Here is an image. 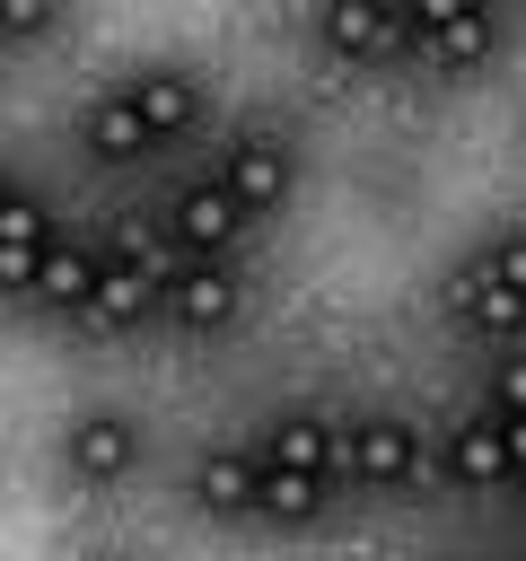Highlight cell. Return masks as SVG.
Masks as SVG:
<instances>
[{"instance_id": "8", "label": "cell", "mask_w": 526, "mask_h": 561, "mask_svg": "<svg viewBox=\"0 0 526 561\" xmlns=\"http://www.w3.org/2000/svg\"><path fill=\"white\" fill-rule=\"evenodd\" d=\"M167 228H175V254H219V263H237V245H245L254 210H245L219 175H184V184H175V202H167Z\"/></svg>"}, {"instance_id": "14", "label": "cell", "mask_w": 526, "mask_h": 561, "mask_svg": "<svg viewBox=\"0 0 526 561\" xmlns=\"http://www.w3.org/2000/svg\"><path fill=\"white\" fill-rule=\"evenodd\" d=\"M149 307H167V263H140L132 245H105V280H96V316L88 324H140Z\"/></svg>"}, {"instance_id": "1", "label": "cell", "mask_w": 526, "mask_h": 561, "mask_svg": "<svg viewBox=\"0 0 526 561\" xmlns=\"http://www.w3.org/2000/svg\"><path fill=\"white\" fill-rule=\"evenodd\" d=\"M342 438H351V491H368V500H403V491H421V473L438 465V447L421 438V421H403V412H351L342 421Z\"/></svg>"}, {"instance_id": "12", "label": "cell", "mask_w": 526, "mask_h": 561, "mask_svg": "<svg viewBox=\"0 0 526 561\" xmlns=\"http://www.w3.org/2000/svg\"><path fill=\"white\" fill-rule=\"evenodd\" d=\"M79 149L96 158V167H132V158H149L158 149V131L140 123V105H132V88H96L88 105H79Z\"/></svg>"}, {"instance_id": "11", "label": "cell", "mask_w": 526, "mask_h": 561, "mask_svg": "<svg viewBox=\"0 0 526 561\" xmlns=\"http://www.w3.org/2000/svg\"><path fill=\"white\" fill-rule=\"evenodd\" d=\"M123 88H132V105H140V123H149L158 140H193V131L210 123V88H202L193 70H175V61H149V70H132Z\"/></svg>"}, {"instance_id": "19", "label": "cell", "mask_w": 526, "mask_h": 561, "mask_svg": "<svg viewBox=\"0 0 526 561\" xmlns=\"http://www.w3.org/2000/svg\"><path fill=\"white\" fill-rule=\"evenodd\" d=\"M482 403H491V412H526V351H500V359H491Z\"/></svg>"}, {"instance_id": "22", "label": "cell", "mask_w": 526, "mask_h": 561, "mask_svg": "<svg viewBox=\"0 0 526 561\" xmlns=\"http://www.w3.org/2000/svg\"><path fill=\"white\" fill-rule=\"evenodd\" d=\"M88 561H140V552H88Z\"/></svg>"}, {"instance_id": "2", "label": "cell", "mask_w": 526, "mask_h": 561, "mask_svg": "<svg viewBox=\"0 0 526 561\" xmlns=\"http://www.w3.org/2000/svg\"><path fill=\"white\" fill-rule=\"evenodd\" d=\"M140 456H149V430H140V412H123V403H79V412L61 421V473H70L79 491H123V482L140 473Z\"/></svg>"}, {"instance_id": "9", "label": "cell", "mask_w": 526, "mask_h": 561, "mask_svg": "<svg viewBox=\"0 0 526 561\" xmlns=\"http://www.w3.org/2000/svg\"><path fill=\"white\" fill-rule=\"evenodd\" d=\"M263 465H289V473H316V482H351V438L324 421V412H307V403H289V412H272L263 421Z\"/></svg>"}, {"instance_id": "23", "label": "cell", "mask_w": 526, "mask_h": 561, "mask_svg": "<svg viewBox=\"0 0 526 561\" xmlns=\"http://www.w3.org/2000/svg\"><path fill=\"white\" fill-rule=\"evenodd\" d=\"M430 561H473V552H430Z\"/></svg>"}, {"instance_id": "16", "label": "cell", "mask_w": 526, "mask_h": 561, "mask_svg": "<svg viewBox=\"0 0 526 561\" xmlns=\"http://www.w3.org/2000/svg\"><path fill=\"white\" fill-rule=\"evenodd\" d=\"M96 280H105V245L61 237L53 263H44V280H35V298H44L53 316H96Z\"/></svg>"}, {"instance_id": "20", "label": "cell", "mask_w": 526, "mask_h": 561, "mask_svg": "<svg viewBox=\"0 0 526 561\" xmlns=\"http://www.w3.org/2000/svg\"><path fill=\"white\" fill-rule=\"evenodd\" d=\"M44 26H61V18H53V9H18V18H9V35H18V44H35Z\"/></svg>"}, {"instance_id": "17", "label": "cell", "mask_w": 526, "mask_h": 561, "mask_svg": "<svg viewBox=\"0 0 526 561\" xmlns=\"http://www.w3.org/2000/svg\"><path fill=\"white\" fill-rule=\"evenodd\" d=\"M324 508H333V482L289 473V465H263V508H254V517H272V526H316Z\"/></svg>"}, {"instance_id": "7", "label": "cell", "mask_w": 526, "mask_h": 561, "mask_svg": "<svg viewBox=\"0 0 526 561\" xmlns=\"http://www.w3.org/2000/svg\"><path fill=\"white\" fill-rule=\"evenodd\" d=\"M438 482H447V491H508V482H517L508 421H500L491 403H473V412H456V421L438 430Z\"/></svg>"}, {"instance_id": "18", "label": "cell", "mask_w": 526, "mask_h": 561, "mask_svg": "<svg viewBox=\"0 0 526 561\" xmlns=\"http://www.w3.org/2000/svg\"><path fill=\"white\" fill-rule=\"evenodd\" d=\"M473 254H482V263H491V272H500L508 289H526V219H508V228H491V237H482Z\"/></svg>"}, {"instance_id": "10", "label": "cell", "mask_w": 526, "mask_h": 561, "mask_svg": "<svg viewBox=\"0 0 526 561\" xmlns=\"http://www.w3.org/2000/svg\"><path fill=\"white\" fill-rule=\"evenodd\" d=\"M53 245H61V237H53V210H44L26 184H9V193H0V289H9V298H35Z\"/></svg>"}, {"instance_id": "13", "label": "cell", "mask_w": 526, "mask_h": 561, "mask_svg": "<svg viewBox=\"0 0 526 561\" xmlns=\"http://www.w3.org/2000/svg\"><path fill=\"white\" fill-rule=\"evenodd\" d=\"M184 500L202 517H254L263 508V447H210L184 482Z\"/></svg>"}, {"instance_id": "3", "label": "cell", "mask_w": 526, "mask_h": 561, "mask_svg": "<svg viewBox=\"0 0 526 561\" xmlns=\"http://www.w3.org/2000/svg\"><path fill=\"white\" fill-rule=\"evenodd\" d=\"M438 307H447V324L465 333V342H500V351H526V289H508L482 254H465V263H447V280H438Z\"/></svg>"}, {"instance_id": "4", "label": "cell", "mask_w": 526, "mask_h": 561, "mask_svg": "<svg viewBox=\"0 0 526 561\" xmlns=\"http://www.w3.org/2000/svg\"><path fill=\"white\" fill-rule=\"evenodd\" d=\"M254 219H272V210H289V193H298V140L289 131H272V123H245L237 140H219V167H210Z\"/></svg>"}, {"instance_id": "21", "label": "cell", "mask_w": 526, "mask_h": 561, "mask_svg": "<svg viewBox=\"0 0 526 561\" xmlns=\"http://www.w3.org/2000/svg\"><path fill=\"white\" fill-rule=\"evenodd\" d=\"M508 421V456H517V482H526V412H500Z\"/></svg>"}, {"instance_id": "6", "label": "cell", "mask_w": 526, "mask_h": 561, "mask_svg": "<svg viewBox=\"0 0 526 561\" xmlns=\"http://www.w3.org/2000/svg\"><path fill=\"white\" fill-rule=\"evenodd\" d=\"M245 316V272L219 254H175L167 263V324L175 333H228Z\"/></svg>"}, {"instance_id": "15", "label": "cell", "mask_w": 526, "mask_h": 561, "mask_svg": "<svg viewBox=\"0 0 526 561\" xmlns=\"http://www.w3.org/2000/svg\"><path fill=\"white\" fill-rule=\"evenodd\" d=\"M403 26H412V18H386V9H324V18H316V44L359 70V61H395V53H403Z\"/></svg>"}, {"instance_id": "5", "label": "cell", "mask_w": 526, "mask_h": 561, "mask_svg": "<svg viewBox=\"0 0 526 561\" xmlns=\"http://www.w3.org/2000/svg\"><path fill=\"white\" fill-rule=\"evenodd\" d=\"M500 53V18L491 9H421L403 26V61H421L430 79H465Z\"/></svg>"}]
</instances>
